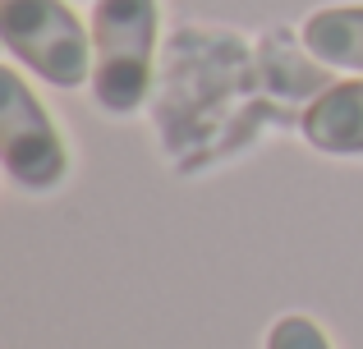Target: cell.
Masks as SVG:
<instances>
[{
	"instance_id": "obj_1",
	"label": "cell",
	"mask_w": 363,
	"mask_h": 349,
	"mask_svg": "<svg viewBox=\"0 0 363 349\" xmlns=\"http://www.w3.org/2000/svg\"><path fill=\"white\" fill-rule=\"evenodd\" d=\"M157 0H97L92 5V97L111 115H133L147 101L157 64Z\"/></svg>"
},
{
	"instance_id": "obj_2",
	"label": "cell",
	"mask_w": 363,
	"mask_h": 349,
	"mask_svg": "<svg viewBox=\"0 0 363 349\" xmlns=\"http://www.w3.org/2000/svg\"><path fill=\"white\" fill-rule=\"evenodd\" d=\"M0 37L51 88H83L92 79V28L65 0H0Z\"/></svg>"
},
{
	"instance_id": "obj_3",
	"label": "cell",
	"mask_w": 363,
	"mask_h": 349,
	"mask_svg": "<svg viewBox=\"0 0 363 349\" xmlns=\"http://www.w3.org/2000/svg\"><path fill=\"white\" fill-rule=\"evenodd\" d=\"M0 156H5V175L33 193H51L69 175V147L51 110L37 101V92L14 64L0 69Z\"/></svg>"
},
{
	"instance_id": "obj_4",
	"label": "cell",
	"mask_w": 363,
	"mask_h": 349,
	"mask_svg": "<svg viewBox=\"0 0 363 349\" xmlns=\"http://www.w3.org/2000/svg\"><path fill=\"white\" fill-rule=\"evenodd\" d=\"M303 138L327 156H363V74L327 88L303 110Z\"/></svg>"
},
{
	"instance_id": "obj_5",
	"label": "cell",
	"mask_w": 363,
	"mask_h": 349,
	"mask_svg": "<svg viewBox=\"0 0 363 349\" xmlns=\"http://www.w3.org/2000/svg\"><path fill=\"white\" fill-rule=\"evenodd\" d=\"M303 46L331 69L363 74V5H327L303 18Z\"/></svg>"
},
{
	"instance_id": "obj_6",
	"label": "cell",
	"mask_w": 363,
	"mask_h": 349,
	"mask_svg": "<svg viewBox=\"0 0 363 349\" xmlns=\"http://www.w3.org/2000/svg\"><path fill=\"white\" fill-rule=\"evenodd\" d=\"M267 349H331L327 331L303 313H285L281 322L267 331Z\"/></svg>"
}]
</instances>
